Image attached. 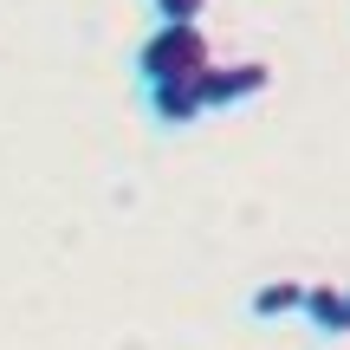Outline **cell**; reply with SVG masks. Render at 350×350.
Segmentation results:
<instances>
[{
    "mask_svg": "<svg viewBox=\"0 0 350 350\" xmlns=\"http://www.w3.org/2000/svg\"><path fill=\"white\" fill-rule=\"evenodd\" d=\"M305 318L318 338H350V286H305Z\"/></svg>",
    "mask_w": 350,
    "mask_h": 350,
    "instance_id": "3957f363",
    "label": "cell"
},
{
    "mask_svg": "<svg viewBox=\"0 0 350 350\" xmlns=\"http://www.w3.org/2000/svg\"><path fill=\"white\" fill-rule=\"evenodd\" d=\"M143 98H150V117L156 124H195L201 111H208V104H201V78H188V85H163V91H143Z\"/></svg>",
    "mask_w": 350,
    "mask_h": 350,
    "instance_id": "277c9868",
    "label": "cell"
},
{
    "mask_svg": "<svg viewBox=\"0 0 350 350\" xmlns=\"http://www.w3.org/2000/svg\"><path fill=\"white\" fill-rule=\"evenodd\" d=\"M266 85H273V72H266L260 59L208 65V72H201V104H208V111H221V104H247V98H260Z\"/></svg>",
    "mask_w": 350,
    "mask_h": 350,
    "instance_id": "7a4b0ae2",
    "label": "cell"
},
{
    "mask_svg": "<svg viewBox=\"0 0 350 350\" xmlns=\"http://www.w3.org/2000/svg\"><path fill=\"white\" fill-rule=\"evenodd\" d=\"M247 312L253 318H286V312H305V286L299 279H273V286H260L247 299Z\"/></svg>",
    "mask_w": 350,
    "mask_h": 350,
    "instance_id": "5b68a950",
    "label": "cell"
},
{
    "mask_svg": "<svg viewBox=\"0 0 350 350\" xmlns=\"http://www.w3.org/2000/svg\"><path fill=\"white\" fill-rule=\"evenodd\" d=\"M156 7V26H201L208 0H150Z\"/></svg>",
    "mask_w": 350,
    "mask_h": 350,
    "instance_id": "8992f818",
    "label": "cell"
},
{
    "mask_svg": "<svg viewBox=\"0 0 350 350\" xmlns=\"http://www.w3.org/2000/svg\"><path fill=\"white\" fill-rule=\"evenodd\" d=\"M208 65H214V52H208V33H201V26H156V33L137 46V78H143V91L188 85V78H201Z\"/></svg>",
    "mask_w": 350,
    "mask_h": 350,
    "instance_id": "6da1fadb",
    "label": "cell"
}]
</instances>
